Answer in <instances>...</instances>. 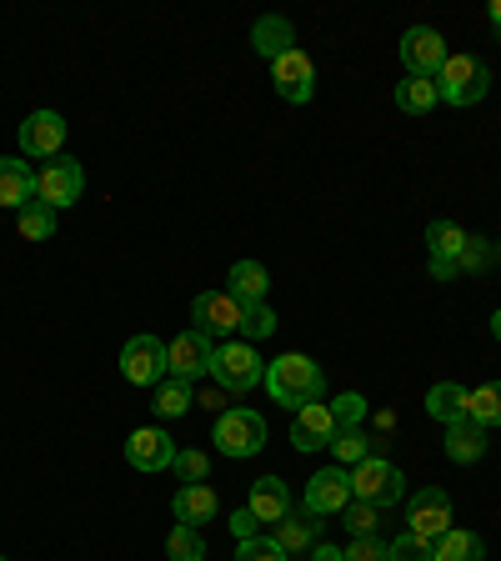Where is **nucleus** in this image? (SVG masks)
<instances>
[{"instance_id":"obj_47","label":"nucleus","mask_w":501,"mask_h":561,"mask_svg":"<svg viewBox=\"0 0 501 561\" xmlns=\"http://www.w3.org/2000/svg\"><path fill=\"white\" fill-rule=\"evenodd\" d=\"M292 561H296V557H292Z\"/></svg>"},{"instance_id":"obj_24","label":"nucleus","mask_w":501,"mask_h":561,"mask_svg":"<svg viewBox=\"0 0 501 561\" xmlns=\"http://www.w3.org/2000/svg\"><path fill=\"white\" fill-rule=\"evenodd\" d=\"M432 561H487V541L477 531H446V537L432 541Z\"/></svg>"},{"instance_id":"obj_20","label":"nucleus","mask_w":501,"mask_h":561,"mask_svg":"<svg viewBox=\"0 0 501 561\" xmlns=\"http://www.w3.org/2000/svg\"><path fill=\"white\" fill-rule=\"evenodd\" d=\"M251 512H257V522H286V516H292V491H286V481L261 477L257 486H251Z\"/></svg>"},{"instance_id":"obj_9","label":"nucleus","mask_w":501,"mask_h":561,"mask_svg":"<svg viewBox=\"0 0 501 561\" xmlns=\"http://www.w3.org/2000/svg\"><path fill=\"white\" fill-rule=\"evenodd\" d=\"M446 41L442 31H432V25H411L407 35H401V66H407V76H432L436 81V70L446 66Z\"/></svg>"},{"instance_id":"obj_26","label":"nucleus","mask_w":501,"mask_h":561,"mask_svg":"<svg viewBox=\"0 0 501 561\" xmlns=\"http://www.w3.org/2000/svg\"><path fill=\"white\" fill-rule=\"evenodd\" d=\"M191 401H196V397H191V381H186V376H166V381L156 386V401H151V407H156V416L175 421V416H186V411H191Z\"/></svg>"},{"instance_id":"obj_30","label":"nucleus","mask_w":501,"mask_h":561,"mask_svg":"<svg viewBox=\"0 0 501 561\" xmlns=\"http://www.w3.org/2000/svg\"><path fill=\"white\" fill-rule=\"evenodd\" d=\"M331 456H337L341 467H362L366 456H372V436L362 426H341L337 442H331Z\"/></svg>"},{"instance_id":"obj_23","label":"nucleus","mask_w":501,"mask_h":561,"mask_svg":"<svg viewBox=\"0 0 501 561\" xmlns=\"http://www.w3.org/2000/svg\"><path fill=\"white\" fill-rule=\"evenodd\" d=\"M426 416H436L442 426L462 421L467 416V386L462 381H436L432 391H426Z\"/></svg>"},{"instance_id":"obj_13","label":"nucleus","mask_w":501,"mask_h":561,"mask_svg":"<svg viewBox=\"0 0 501 561\" xmlns=\"http://www.w3.org/2000/svg\"><path fill=\"white\" fill-rule=\"evenodd\" d=\"M60 146H66V116H56V111H31V116L21 121V151L25 156L56 161Z\"/></svg>"},{"instance_id":"obj_28","label":"nucleus","mask_w":501,"mask_h":561,"mask_svg":"<svg viewBox=\"0 0 501 561\" xmlns=\"http://www.w3.org/2000/svg\"><path fill=\"white\" fill-rule=\"evenodd\" d=\"M467 416L477 421V426H501V381H487L477 386V391H467Z\"/></svg>"},{"instance_id":"obj_37","label":"nucleus","mask_w":501,"mask_h":561,"mask_svg":"<svg viewBox=\"0 0 501 561\" xmlns=\"http://www.w3.org/2000/svg\"><path fill=\"white\" fill-rule=\"evenodd\" d=\"M341 522L351 526V537H376V506L372 502H356V496H351V506L341 512Z\"/></svg>"},{"instance_id":"obj_5","label":"nucleus","mask_w":501,"mask_h":561,"mask_svg":"<svg viewBox=\"0 0 501 561\" xmlns=\"http://www.w3.org/2000/svg\"><path fill=\"white\" fill-rule=\"evenodd\" d=\"M121 376L130 386H161L171 376V356H166L161 336H130L121 346Z\"/></svg>"},{"instance_id":"obj_11","label":"nucleus","mask_w":501,"mask_h":561,"mask_svg":"<svg viewBox=\"0 0 501 561\" xmlns=\"http://www.w3.org/2000/svg\"><path fill=\"white\" fill-rule=\"evenodd\" d=\"M351 506V471L327 467L306 481V512L311 516H341Z\"/></svg>"},{"instance_id":"obj_15","label":"nucleus","mask_w":501,"mask_h":561,"mask_svg":"<svg viewBox=\"0 0 501 561\" xmlns=\"http://www.w3.org/2000/svg\"><path fill=\"white\" fill-rule=\"evenodd\" d=\"M337 416H331V401H311V407L296 411V426H292V442L296 451H321V446L337 442Z\"/></svg>"},{"instance_id":"obj_25","label":"nucleus","mask_w":501,"mask_h":561,"mask_svg":"<svg viewBox=\"0 0 501 561\" xmlns=\"http://www.w3.org/2000/svg\"><path fill=\"white\" fill-rule=\"evenodd\" d=\"M397 105L407 111V116H426V111L442 105V91H436L432 76H407V81L397 85Z\"/></svg>"},{"instance_id":"obj_2","label":"nucleus","mask_w":501,"mask_h":561,"mask_svg":"<svg viewBox=\"0 0 501 561\" xmlns=\"http://www.w3.org/2000/svg\"><path fill=\"white\" fill-rule=\"evenodd\" d=\"M210 376H216V386H221L226 397H236V391H251V386L266 381V362L257 356L251 341H226L210 356Z\"/></svg>"},{"instance_id":"obj_43","label":"nucleus","mask_w":501,"mask_h":561,"mask_svg":"<svg viewBox=\"0 0 501 561\" xmlns=\"http://www.w3.org/2000/svg\"><path fill=\"white\" fill-rule=\"evenodd\" d=\"M487 15H491V25H497V35H501V0H491Z\"/></svg>"},{"instance_id":"obj_14","label":"nucleus","mask_w":501,"mask_h":561,"mask_svg":"<svg viewBox=\"0 0 501 561\" xmlns=\"http://www.w3.org/2000/svg\"><path fill=\"white\" fill-rule=\"evenodd\" d=\"M175 451H181V446H171V436H166L161 426H140L126 442V461L136 471H171Z\"/></svg>"},{"instance_id":"obj_31","label":"nucleus","mask_w":501,"mask_h":561,"mask_svg":"<svg viewBox=\"0 0 501 561\" xmlns=\"http://www.w3.org/2000/svg\"><path fill=\"white\" fill-rule=\"evenodd\" d=\"M15 226H21L25 241H50V236H56V210L31 201L25 210H15Z\"/></svg>"},{"instance_id":"obj_42","label":"nucleus","mask_w":501,"mask_h":561,"mask_svg":"<svg viewBox=\"0 0 501 561\" xmlns=\"http://www.w3.org/2000/svg\"><path fill=\"white\" fill-rule=\"evenodd\" d=\"M311 561H346L341 547H311Z\"/></svg>"},{"instance_id":"obj_34","label":"nucleus","mask_w":501,"mask_h":561,"mask_svg":"<svg viewBox=\"0 0 501 561\" xmlns=\"http://www.w3.org/2000/svg\"><path fill=\"white\" fill-rule=\"evenodd\" d=\"M491 266V241L487 236H467L462 256H456V276H471V271H487Z\"/></svg>"},{"instance_id":"obj_35","label":"nucleus","mask_w":501,"mask_h":561,"mask_svg":"<svg viewBox=\"0 0 501 561\" xmlns=\"http://www.w3.org/2000/svg\"><path fill=\"white\" fill-rule=\"evenodd\" d=\"M236 561H292V557H286V547L276 537H251L236 547Z\"/></svg>"},{"instance_id":"obj_4","label":"nucleus","mask_w":501,"mask_h":561,"mask_svg":"<svg viewBox=\"0 0 501 561\" xmlns=\"http://www.w3.org/2000/svg\"><path fill=\"white\" fill-rule=\"evenodd\" d=\"M436 91L452 105H477L491 91V70L477 56H446V66L436 70Z\"/></svg>"},{"instance_id":"obj_6","label":"nucleus","mask_w":501,"mask_h":561,"mask_svg":"<svg viewBox=\"0 0 501 561\" xmlns=\"http://www.w3.org/2000/svg\"><path fill=\"white\" fill-rule=\"evenodd\" d=\"M86 191V171L81 161H70V156H56V161H46V171L35 175V201L50 210H66L76 206Z\"/></svg>"},{"instance_id":"obj_36","label":"nucleus","mask_w":501,"mask_h":561,"mask_svg":"<svg viewBox=\"0 0 501 561\" xmlns=\"http://www.w3.org/2000/svg\"><path fill=\"white\" fill-rule=\"evenodd\" d=\"M391 561H432V541H421L417 531H401L397 541H386Z\"/></svg>"},{"instance_id":"obj_46","label":"nucleus","mask_w":501,"mask_h":561,"mask_svg":"<svg viewBox=\"0 0 501 561\" xmlns=\"http://www.w3.org/2000/svg\"><path fill=\"white\" fill-rule=\"evenodd\" d=\"M0 561H5V557H0Z\"/></svg>"},{"instance_id":"obj_12","label":"nucleus","mask_w":501,"mask_h":561,"mask_svg":"<svg viewBox=\"0 0 501 561\" xmlns=\"http://www.w3.org/2000/svg\"><path fill=\"white\" fill-rule=\"evenodd\" d=\"M241 311L246 306L236 301L231 291H206L191 306V321H196V331H206V336H236V331H241Z\"/></svg>"},{"instance_id":"obj_1","label":"nucleus","mask_w":501,"mask_h":561,"mask_svg":"<svg viewBox=\"0 0 501 561\" xmlns=\"http://www.w3.org/2000/svg\"><path fill=\"white\" fill-rule=\"evenodd\" d=\"M261 386H266L271 401L286 411H301L327 397V376H321V366H316L311 356H301V351H286L276 362H266V381Z\"/></svg>"},{"instance_id":"obj_19","label":"nucleus","mask_w":501,"mask_h":561,"mask_svg":"<svg viewBox=\"0 0 501 561\" xmlns=\"http://www.w3.org/2000/svg\"><path fill=\"white\" fill-rule=\"evenodd\" d=\"M35 201V175H31V165L25 161H0V206L5 210H25Z\"/></svg>"},{"instance_id":"obj_41","label":"nucleus","mask_w":501,"mask_h":561,"mask_svg":"<svg viewBox=\"0 0 501 561\" xmlns=\"http://www.w3.org/2000/svg\"><path fill=\"white\" fill-rule=\"evenodd\" d=\"M257 512H251V506H241V512H236L231 516V531H236V541H251V537H257Z\"/></svg>"},{"instance_id":"obj_27","label":"nucleus","mask_w":501,"mask_h":561,"mask_svg":"<svg viewBox=\"0 0 501 561\" xmlns=\"http://www.w3.org/2000/svg\"><path fill=\"white\" fill-rule=\"evenodd\" d=\"M467 236H471V231H462L456 221H432V226H426V245H432V261H446V266H456V256H462Z\"/></svg>"},{"instance_id":"obj_17","label":"nucleus","mask_w":501,"mask_h":561,"mask_svg":"<svg viewBox=\"0 0 501 561\" xmlns=\"http://www.w3.org/2000/svg\"><path fill=\"white\" fill-rule=\"evenodd\" d=\"M487 426H477L471 416H462V421H452L446 426V456H452L456 467H471V461H481V451H487Z\"/></svg>"},{"instance_id":"obj_18","label":"nucleus","mask_w":501,"mask_h":561,"mask_svg":"<svg viewBox=\"0 0 501 561\" xmlns=\"http://www.w3.org/2000/svg\"><path fill=\"white\" fill-rule=\"evenodd\" d=\"M216 491L206 486V481H191V486H181L175 491V502H171V512H175V522L181 526H201V522H210L216 516Z\"/></svg>"},{"instance_id":"obj_44","label":"nucleus","mask_w":501,"mask_h":561,"mask_svg":"<svg viewBox=\"0 0 501 561\" xmlns=\"http://www.w3.org/2000/svg\"><path fill=\"white\" fill-rule=\"evenodd\" d=\"M491 336H497V341H501V311H497V316H491Z\"/></svg>"},{"instance_id":"obj_3","label":"nucleus","mask_w":501,"mask_h":561,"mask_svg":"<svg viewBox=\"0 0 501 561\" xmlns=\"http://www.w3.org/2000/svg\"><path fill=\"white\" fill-rule=\"evenodd\" d=\"M351 496H356V502H372L376 512H382V506L407 496V477H401V467H391L386 456H366L362 467H351Z\"/></svg>"},{"instance_id":"obj_10","label":"nucleus","mask_w":501,"mask_h":561,"mask_svg":"<svg viewBox=\"0 0 501 561\" xmlns=\"http://www.w3.org/2000/svg\"><path fill=\"white\" fill-rule=\"evenodd\" d=\"M271 81H276V95L292 105H306L316 91V66L306 50H286V56L271 60Z\"/></svg>"},{"instance_id":"obj_38","label":"nucleus","mask_w":501,"mask_h":561,"mask_svg":"<svg viewBox=\"0 0 501 561\" xmlns=\"http://www.w3.org/2000/svg\"><path fill=\"white\" fill-rule=\"evenodd\" d=\"M331 416H337V426H362L366 397H362V391H341V397L331 401Z\"/></svg>"},{"instance_id":"obj_39","label":"nucleus","mask_w":501,"mask_h":561,"mask_svg":"<svg viewBox=\"0 0 501 561\" xmlns=\"http://www.w3.org/2000/svg\"><path fill=\"white\" fill-rule=\"evenodd\" d=\"M341 551H346V561H391L386 541H376V537H351V547H341Z\"/></svg>"},{"instance_id":"obj_8","label":"nucleus","mask_w":501,"mask_h":561,"mask_svg":"<svg viewBox=\"0 0 501 561\" xmlns=\"http://www.w3.org/2000/svg\"><path fill=\"white\" fill-rule=\"evenodd\" d=\"M407 531H417L421 541H436L452 531V496H446L442 486H421L417 496H411L407 506Z\"/></svg>"},{"instance_id":"obj_21","label":"nucleus","mask_w":501,"mask_h":561,"mask_svg":"<svg viewBox=\"0 0 501 561\" xmlns=\"http://www.w3.org/2000/svg\"><path fill=\"white\" fill-rule=\"evenodd\" d=\"M251 46H257L266 60H276V56H286V50H296L292 21H286V15H261V21L251 25Z\"/></svg>"},{"instance_id":"obj_33","label":"nucleus","mask_w":501,"mask_h":561,"mask_svg":"<svg viewBox=\"0 0 501 561\" xmlns=\"http://www.w3.org/2000/svg\"><path fill=\"white\" fill-rule=\"evenodd\" d=\"M241 336H246V341H266V336H276V311H271L266 301L246 306V311H241Z\"/></svg>"},{"instance_id":"obj_16","label":"nucleus","mask_w":501,"mask_h":561,"mask_svg":"<svg viewBox=\"0 0 501 561\" xmlns=\"http://www.w3.org/2000/svg\"><path fill=\"white\" fill-rule=\"evenodd\" d=\"M166 356H171V376H210V356H216V346H210L206 331H181V336L166 346Z\"/></svg>"},{"instance_id":"obj_29","label":"nucleus","mask_w":501,"mask_h":561,"mask_svg":"<svg viewBox=\"0 0 501 561\" xmlns=\"http://www.w3.org/2000/svg\"><path fill=\"white\" fill-rule=\"evenodd\" d=\"M276 541L286 547V557H301V551H311L316 547V522H311V512H301V516H286L281 522V531H276Z\"/></svg>"},{"instance_id":"obj_45","label":"nucleus","mask_w":501,"mask_h":561,"mask_svg":"<svg viewBox=\"0 0 501 561\" xmlns=\"http://www.w3.org/2000/svg\"><path fill=\"white\" fill-rule=\"evenodd\" d=\"M491 261H497V266H501V241H497V245H491Z\"/></svg>"},{"instance_id":"obj_32","label":"nucleus","mask_w":501,"mask_h":561,"mask_svg":"<svg viewBox=\"0 0 501 561\" xmlns=\"http://www.w3.org/2000/svg\"><path fill=\"white\" fill-rule=\"evenodd\" d=\"M166 557L171 561H206L201 526H171V537H166Z\"/></svg>"},{"instance_id":"obj_7","label":"nucleus","mask_w":501,"mask_h":561,"mask_svg":"<svg viewBox=\"0 0 501 561\" xmlns=\"http://www.w3.org/2000/svg\"><path fill=\"white\" fill-rule=\"evenodd\" d=\"M216 446H221V456H236V461H241V456H257L261 446H266V421L246 407L221 411V421H216Z\"/></svg>"},{"instance_id":"obj_22","label":"nucleus","mask_w":501,"mask_h":561,"mask_svg":"<svg viewBox=\"0 0 501 561\" xmlns=\"http://www.w3.org/2000/svg\"><path fill=\"white\" fill-rule=\"evenodd\" d=\"M266 291H271V271L261 266V261H236L231 266V296L241 306H257V301H266Z\"/></svg>"},{"instance_id":"obj_40","label":"nucleus","mask_w":501,"mask_h":561,"mask_svg":"<svg viewBox=\"0 0 501 561\" xmlns=\"http://www.w3.org/2000/svg\"><path fill=\"white\" fill-rule=\"evenodd\" d=\"M171 471L186 481V486H191V481H206V456H201V451H175Z\"/></svg>"}]
</instances>
